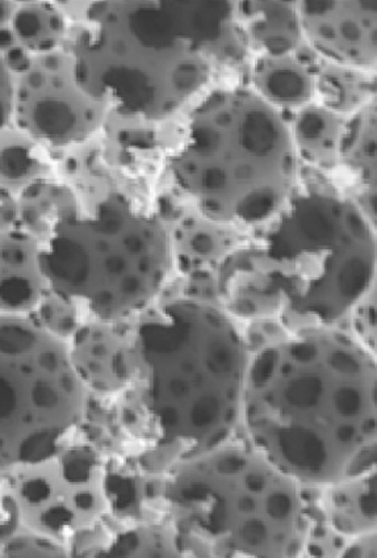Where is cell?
Here are the masks:
<instances>
[{
    "label": "cell",
    "mask_w": 377,
    "mask_h": 558,
    "mask_svg": "<svg viewBox=\"0 0 377 558\" xmlns=\"http://www.w3.org/2000/svg\"><path fill=\"white\" fill-rule=\"evenodd\" d=\"M38 250L40 241L25 230H0V314L29 316L47 293Z\"/></svg>",
    "instance_id": "4fadbf2b"
},
{
    "label": "cell",
    "mask_w": 377,
    "mask_h": 558,
    "mask_svg": "<svg viewBox=\"0 0 377 558\" xmlns=\"http://www.w3.org/2000/svg\"><path fill=\"white\" fill-rule=\"evenodd\" d=\"M376 108L375 99L346 121L340 147V158L346 160L360 182L369 190L375 181L376 165Z\"/></svg>",
    "instance_id": "7402d4cb"
},
{
    "label": "cell",
    "mask_w": 377,
    "mask_h": 558,
    "mask_svg": "<svg viewBox=\"0 0 377 558\" xmlns=\"http://www.w3.org/2000/svg\"><path fill=\"white\" fill-rule=\"evenodd\" d=\"M52 174L53 160L47 146L12 123L0 132V198H16Z\"/></svg>",
    "instance_id": "2e32d148"
},
{
    "label": "cell",
    "mask_w": 377,
    "mask_h": 558,
    "mask_svg": "<svg viewBox=\"0 0 377 558\" xmlns=\"http://www.w3.org/2000/svg\"><path fill=\"white\" fill-rule=\"evenodd\" d=\"M66 554L62 543L31 531L27 535L12 534L2 549L5 557H63Z\"/></svg>",
    "instance_id": "d4e9b609"
},
{
    "label": "cell",
    "mask_w": 377,
    "mask_h": 558,
    "mask_svg": "<svg viewBox=\"0 0 377 558\" xmlns=\"http://www.w3.org/2000/svg\"><path fill=\"white\" fill-rule=\"evenodd\" d=\"M19 519L17 506L12 494H0V536L10 537L14 534Z\"/></svg>",
    "instance_id": "4316f807"
},
{
    "label": "cell",
    "mask_w": 377,
    "mask_h": 558,
    "mask_svg": "<svg viewBox=\"0 0 377 558\" xmlns=\"http://www.w3.org/2000/svg\"><path fill=\"white\" fill-rule=\"evenodd\" d=\"M376 274V232L349 198L328 191L292 196L264 239L217 265L227 314L290 329L338 323L366 299Z\"/></svg>",
    "instance_id": "7a4b0ae2"
},
{
    "label": "cell",
    "mask_w": 377,
    "mask_h": 558,
    "mask_svg": "<svg viewBox=\"0 0 377 558\" xmlns=\"http://www.w3.org/2000/svg\"><path fill=\"white\" fill-rule=\"evenodd\" d=\"M11 477L19 519L31 532L62 543L93 530L113 510L107 463L93 447L66 445Z\"/></svg>",
    "instance_id": "9c48e42d"
},
{
    "label": "cell",
    "mask_w": 377,
    "mask_h": 558,
    "mask_svg": "<svg viewBox=\"0 0 377 558\" xmlns=\"http://www.w3.org/2000/svg\"><path fill=\"white\" fill-rule=\"evenodd\" d=\"M234 25L230 2L87 3L68 48L76 85L113 117L168 123L208 85Z\"/></svg>",
    "instance_id": "3957f363"
},
{
    "label": "cell",
    "mask_w": 377,
    "mask_h": 558,
    "mask_svg": "<svg viewBox=\"0 0 377 558\" xmlns=\"http://www.w3.org/2000/svg\"><path fill=\"white\" fill-rule=\"evenodd\" d=\"M299 485L255 450L215 448L191 459L162 493L181 556L302 554L309 517Z\"/></svg>",
    "instance_id": "8992f818"
},
{
    "label": "cell",
    "mask_w": 377,
    "mask_h": 558,
    "mask_svg": "<svg viewBox=\"0 0 377 558\" xmlns=\"http://www.w3.org/2000/svg\"><path fill=\"white\" fill-rule=\"evenodd\" d=\"M87 392L68 342L29 316L0 314V470L61 451L85 420Z\"/></svg>",
    "instance_id": "ba28073f"
},
{
    "label": "cell",
    "mask_w": 377,
    "mask_h": 558,
    "mask_svg": "<svg viewBox=\"0 0 377 558\" xmlns=\"http://www.w3.org/2000/svg\"><path fill=\"white\" fill-rule=\"evenodd\" d=\"M326 497V515L338 534L362 537L375 531L376 470L342 481Z\"/></svg>",
    "instance_id": "e0dca14e"
},
{
    "label": "cell",
    "mask_w": 377,
    "mask_h": 558,
    "mask_svg": "<svg viewBox=\"0 0 377 558\" xmlns=\"http://www.w3.org/2000/svg\"><path fill=\"white\" fill-rule=\"evenodd\" d=\"M104 557H181L171 531L165 535L162 531L153 529H132L121 532L112 538L106 548L99 551Z\"/></svg>",
    "instance_id": "603a6c76"
},
{
    "label": "cell",
    "mask_w": 377,
    "mask_h": 558,
    "mask_svg": "<svg viewBox=\"0 0 377 558\" xmlns=\"http://www.w3.org/2000/svg\"><path fill=\"white\" fill-rule=\"evenodd\" d=\"M29 317L34 318L35 323L40 325L45 331L65 342L70 341V338L83 324V318L76 307L49 290L44 294L34 312L29 314Z\"/></svg>",
    "instance_id": "cb8c5ba5"
},
{
    "label": "cell",
    "mask_w": 377,
    "mask_h": 558,
    "mask_svg": "<svg viewBox=\"0 0 377 558\" xmlns=\"http://www.w3.org/2000/svg\"><path fill=\"white\" fill-rule=\"evenodd\" d=\"M235 25L255 53L281 57L295 53L303 40L296 3L241 2Z\"/></svg>",
    "instance_id": "5bb4252c"
},
{
    "label": "cell",
    "mask_w": 377,
    "mask_h": 558,
    "mask_svg": "<svg viewBox=\"0 0 377 558\" xmlns=\"http://www.w3.org/2000/svg\"><path fill=\"white\" fill-rule=\"evenodd\" d=\"M369 73L328 63L321 72L316 73V99L318 105L340 117H353L370 99Z\"/></svg>",
    "instance_id": "44dd1931"
},
{
    "label": "cell",
    "mask_w": 377,
    "mask_h": 558,
    "mask_svg": "<svg viewBox=\"0 0 377 558\" xmlns=\"http://www.w3.org/2000/svg\"><path fill=\"white\" fill-rule=\"evenodd\" d=\"M12 75L0 53V132L11 123Z\"/></svg>",
    "instance_id": "484cf974"
},
{
    "label": "cell",
    "mask_w": 377,
    "mask_h": 558,
    "mask_svg": "<svg viewBox=\"0 0 377 558\" xmlns=\"http://www.w3.org/2000/svg\"><path fill=\"white\" fill-rule=\"evenodd\" d=\"M280 112L295 113L316 99V73L293 54L259 56L253 66V87Z\"/></svg>",
    "instance_id": "9a60e30c"
},
{
    "label": "cell",
    "mask_w": 377,
    "mask_h": 558,
    "mask_svg": "<svg viewBox=\"0 0 377 558\" xmlns=\"http://www.w3.org/2000/svg\"><path fill=\"white\" fill-rule=\"evenodd\" d=\"M376 361L338 333H311L248 362L241 418L255 451L299 484L376 470Z\"/></svg>",
    "instance_id": "6da1fadb"
},
{
    "label": "cell",
    "mask_w": 377,
    "mask_h": 558,
    "mask_svg": "<svg viewBox=\"0 0 377 558\" xmlns=\"http://www.w3.org/2000/svg\"><path fill=\"white\" fill-rule=\"evenodd\" d=\"M174 262L162 218L120 191L81 203L54 223L38 250L48 290L83 319L104 323H124L148 310Z\"/></svg>",
    "instance_id": "52a82bcc"
},
{
    "label": "cell",
    "mask_w": 377,
    "mask_h": 558,
    "mask_svg": "<svg viewBox=\"0 0 377 558\" xmlns=\"http://www.w3.org/2000/svg\"><path fill=\"white\" fill-rule=\"evenodd\" d=\"M81 201L69 184L42 179L16 197L17 228L42 241L63 216L80 207Z\"/></svg>",
    "instance_id": "d6986e66"
},
{
    "label": "cell",
    "mask_w": 377,
    "mask_h": 558,
    "mask_svg": "<svg viewBox=\"0 0 377 558\" xmlns=\"http://www.w3.org/2000/svg\"><path fill=\"white\" fill-rule=\"evenodd\" d=\"M10 28L32 56L62 48L68 35L66 17L56 2L17 3Z\"/></svg>",
    "instance_id": "ffe728a7"
},
{
    "label": "cell",
    "mask_w": 377,
    "mask_h": 558,
    "mask_svg": "<svg viewBox=\"0 0 377 558\" xmlns=\"http://www.w3.org/2000/svg\"><path fill=\"white\" fill-rule=\"evenodd\" d=\"M17 9L16 2L0 0V29L9 28Z\"/></svg>",
    "instance_id": "f1b7e54d"
},
{
    "label": "cell",
    "mask_w": 377,
    "mask_h": 558,
    "mask_svg": "<svg viewBox=\"0 0 377 558\" xmlns=\"http://www.w3.org/2000/svg\"><path fill=\"white\" fill-rule=\"evenodd\" d=\"M130 357L150 466L200 457L229 438L248 365L229 314L191 300L145 311L131 329Z\"/></svg>",
    "instance_id": "277c9868"
},
{
    "label": "cell",
    "mask_w": 377,
    "mask_h": 558,
    "mask_svg": "<svg viewBox=\"0 0 377 558\" xmlns=\"http://www.w3.org/2000/svg\"><path fill=\"white\" fill-rule=\"evenodd\" d=\"M2 56L11 75L23 73L29 66L32 57H34L29 51L22 48L21 45L3 51Z\"/></svg>",
    "instance_id": "83f0119b"
},
{
    "label": "cell",
    "mask_w": 377,
    "mask_h": 558,
    "mask_svg": "<svg viewBox=\"0 0 377 558\" xmlns=\"http://www.w3.org/2000/svg\"><path fill=\"white\" fill-rule=\"evenodd\" d=\"M306 44L331 65L369 73L376 65L377 3H297Z\"/></svg>",
    "instance_id": "8fae6325"
},
{
    "label": "cell",
    "mask_w": 377,
    "mask_h": 558,
    "mask_svg": "<svg viewBox=\"0 0 377 558\" xmlns=\"http://www.w3.org/2000/svg\"><path fill=\"white\" fill-rule=\"evenodd\" d=\"M293 114L295 120L290 126L297 154L324 169L335 167L340 160L341 141L348 120L317 102Z\"/></svg>",
    "instance_id": "ac0fdd59"
},
{
    "label": "cell",
    "mask_w": 377,
    "mask_h": 558,
    "mask_svg": "<svg viewBox=\"0 0 377 558\" xmlns=\"http://www.w3.org/2000/svg\"><path fill=\"white\" fill-rule=\"evenodd\" d=\"M118 325L86 320L68 342L70 359L87 390L117 395L130 388L131 330H120Z\"/></svg>",
    "instance_id": "7c38bea8"
},
{
    "label": "cell",
    "mask_w": 377,
    "mask_h": 558,
    "mask_svg": "<svg viewBox=\"0 0 377 558\" xmlns=\"http://www.w3.org/2000/svg\"><path fill=\"white\" fill-rule=\"evenodd\" d=\"M297 157L285 113L238 85L214 89L191 109L166 166L203 220L246 228L291 201Z\"/></svg>",
    "instance_id": "5b68a950"
},
{
    "label": "cell",
    "mask_w": 377,
    "mask_h": 558,
    "mask_svg": "<svg viewBox=\"0 0 377 558\" xmlns=\"http://www.w3.org/2000/svg\"><path fill=\"white\" fill-rule=\"evenodd\" d=\"M107 117V109L76 85L66 48L34 56L23 73L12 75L11 123L47 147L87 143Z\"/></svg>",
    "instance_id": "30bf717a"
}]
</instances>
